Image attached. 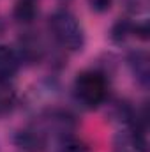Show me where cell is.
Here are the masks:
<instances>
[{
  "instance_id": "1",
  "label": "cell",
  "mask_w": 150,
  "mask_h": 152,
  "mask_svg": "<svg viewBox=\"0 0 150 152\" xmlns=\"http://www.w3.org/2000/svg\"><path fill=\"white\" fill-rule=\"evenodd\" d=\"M50 28L53 37L67 50H81L85 36L79 21L69 11H57L50 18Z\"/></svg>"
},
{
  "instance_id": "2",
  "label": "cell",
  "mask_w": 150,
  "mask_h": 152,
  "mask_svg": "<svg viewBox=\"0 0 150 152\" xmlns=\"http://www.w3.org/2000/svg\"><path fill=\"white\" fill-rule=\"evenodd\" d=\"M106 78L97 71H87L76 78L74 81V94L76 99L85 104L87 108L99 106L106 97Z\"/></svg>"
},
{
  "instance_id": "3",
  "label": "cell",
  "mask_w": 150,
  "mask_h": 152,
  "mask_svg": "<svg viewBox=\"0 0 150 152\" xmlns=\"http://www.w3.org/2000/svg\"><path fill=\"white\" fill-rule=\"evenodd\" d=\"M20 58L9 46H0V81H9V78L18 71Z\"/></svg>"
},
{
  "instance_id": "4",
  "label": "cell",
  "mask_w": 150,
  "mask_h": 152,
  "mask_svg": "<svg viewBox=\"0 0 150 152\" xmlns=\"http://www.w3.org/2000/svg\"><path fill=\"white\" fill-rule=\"evenodd\" d=\"M129 66L133 69V73L136 75V78L147 85L149 83V78H150V62H149V55L145 51H134L131 53L129 57Z\"/></svg>"
},
{
  "instance_id": "5",
  "label": "cell",
  "mask_w": 150,
  "mask_h": 152,
  "mask_svg": "<svg viewBox=\"0 0 150 152\" xmlns=\"http://www.w3.org/2000/svg\"><path fill=\"white\" fill-rule=\"evenodd\" d=\"M46 124H48L50 129H53V131H57V133H60V134H66L67 131L73 129L74 120H73L71 115L66 113V112H53V113H50Z\"/></svg>"
},
{
  "instance_id": "6",
  "label": "cell",
  "mask_w": 150,
  "mask_h": 152,
  "mask_svg": "<svg viewBox=\"0 0 150 152\" xmlns=\"http://www.w3.org/2000/svg\"><path fill=\"white\" fill-rule=\"evenodd\" d=\"M12 14H14V20L18 23H30V21H34V18L37 14L36 0H18Z\"/></svg>"
},
{
  "instance_id": "7",
  "label": "cell",
  "mask_w": 150,
  "mask_h": 152,
  "mask_svg": "<svg viewBox=\"0 0 150 152\" xmlns=\"http://www.w3.org/2000/svg\"><path fill=\"white\" fill-rule=\"evenodd\" d=\"M16 103L14 90L7 85V81H0V115L9 112Z\"/></svg>"
},
{
  "instance_id": "8",
  "label": "cell",
  "mask_w": 150,
  "mask_h": 152,
  "mask_svg": "<svg viewBox=\"0 0 150 152\" xmlns=\"http://www.w3.org/2000/svg\"><path fill=\"white\" fill-rule=\"evenodd\" d=\"M129 34H133V27L127 21H118L111 30V39L113 41H124Z\"/></svg>"
},
{
  "instance_id": "9",
  "label": "cell",
  "mask_w": 150,
  "mask_h": 152,
  "mask_svg": "<svg viewBox=\"0 0 150 152\" xmlns=\"http://www.w3.org/2000/svg\"><path fill=\"white\" fill-rule=\"evenodd\" d=\"M94 12H106L111 7L113 0H87Z\"/></svg>"
}]
</instances>
